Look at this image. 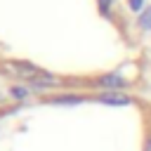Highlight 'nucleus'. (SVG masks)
Listing matches in <instances>:
<instances>
[{
  "label": "nucleus",
  "mask_w": 151,
  "mask_h": 151,
  "mask_svg": "<svg viewBox=\"0 0 151 151\" xmlns=\"http://www.w3.org/2000/svg\"><path fill=\"white\" fill-rule=\"evenodd\" d=\"M101 104H113V106H125L130 104V97L123 94V92H104L101 97H97Z\"/></svg>",
  "instance_id": "obj_2"
},
{
  "label": "nucleus",
  "mask_w": 151,
  "mask_h": 151,
  "mask_svg": "<svg viewBox=\"0 0 151 151\" xmlns=\"http://www.w3.org/2000/svg\"><path fill=\"white\" fill-rule=\"evenodd\" d=\"M109 2H111V0H99V9L106 12V9H109Z\"/></svg>",
  "instance_id": "obj_8"
},
{
  "label": "nucleus",
  "mask_w": 151,
  "mask_h": 151,
  "mask_svg": "<svg viewBox=\"0 0 151 151\" xmlns=\"http://www.w3.org/2000/svg\"><path fill=\"white\" fill-rule=\"evenodd\" d=\"M54 101H57V104H78V101H80V97H73V94H66V97H57Z\"/></svg>",
  "instance_id": "obj_4"
},
{
  "label": "nucleus",
  "mask_w": 151,
  "mask_h": 151,
  "mask_svg": "<svg viewBox=\"0 0 151 151\" xmlns=\"http://www.w3.org/2000/svg\"><path fill=\"white\" fill-rule=\"evenodd\" d=\"M12 94H14L17 99H24V97H26V90H24V87H12Z\"/></svg>",
  "instance_id": "obj_6"
},
{
  "label": "nucleus",
  "mask_w": 151,
  "mask_h": 151,
  "mask_svg": "<svg viewBox=\"0 0 151 151\" xmlns=\"http://www.w3.org/2000/svg\"><path fill=\"white\" fill-rule=\"evenodd\" d=\"M99 83H101L104 87H113V90H116V87L123 85V78H120V76H106V78H101Z\"/></svg>",
  "instance_id": "obj_3"
},
{
  "label": "nucleus",
  "mask_w": 151,
  "mask_h": 151,
  "mask_svg": "<svg viewBox=\"0 0 151 151\" xmlns=\"http://www.w3.org/2000/svg\"><path fill=\"white\" fill-rule=\"evenodd\" d=\"M139 24H142V28H151V7L139 17Z\"/></svg>",
  "instance_id": "obj_5"
},
{
  "label": "nucleus",
  "mask_w": 151,
  "mask_h": 151,
  "mask_svg": "<svg viewBox=\"0 0 151 151\" xmlns=\"http://www.w3.org/2000/svg\"><path fill=\"white\" fill-rule=\"evenodd\" d=\"M0 73L9 76V78H24V80H33V83H42V80H52V76L47 71H42L40 66H33L28 61H19V59H9V61H0Z\"/></svg>",
  "instance_id": "obj_1"
},
{
  "label": "nucleus",
  "mask_w": 151,
  "mask_h": 151,
  "mask_svg": "<svg viewBox=\"0 0 151 151\" xmlns=\"http://www.w3.org/2000/svg\"><path fill=\"white\" fill-rule=\"evenodd\" d=\"M142 2H144V0H130L127 5H130V9H139V7H142Z\"/></svg>",
  "instance_id": "obj_7"
},
{
  "label": "nucleus",
  "mask_w": 151,
  "mask_h": 151,
  "mask_svg": "<svg viewBox=\"0 0 151 151\" xmlns=\"http://www.w3.org/2000/svg\"><path fill=\"white\" fill-rule=\"evenodd\" d=\"M146 151H151V142H149V144H146Z\"/></svg>",
  "instance_id": "obj_9"
}]
</instances>
